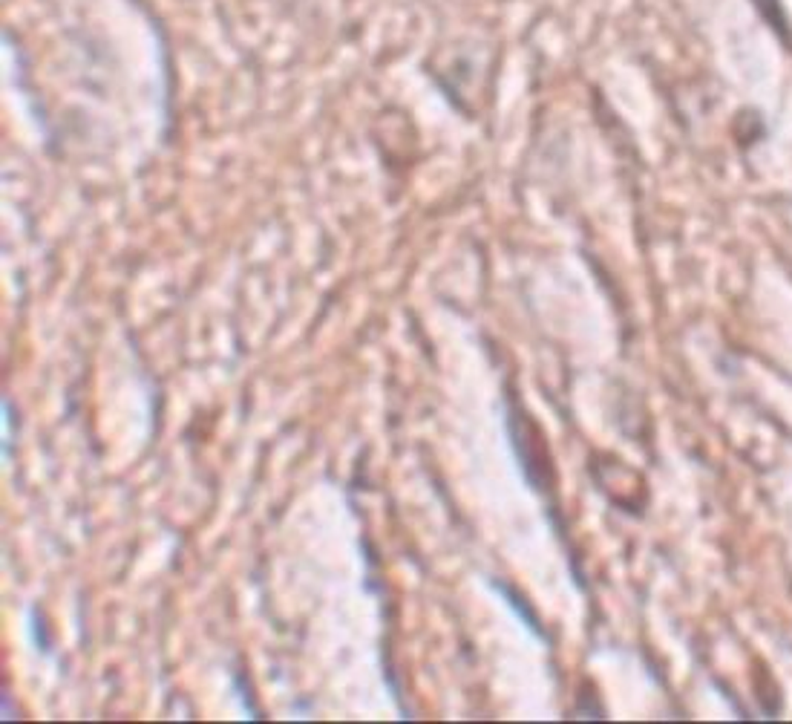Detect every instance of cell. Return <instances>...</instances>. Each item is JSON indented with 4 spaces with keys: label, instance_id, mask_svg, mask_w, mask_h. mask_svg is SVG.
Returning <instances> with one entry per match:
<instances>
[{
    "label": "cell",
    "instance_id": "1",
    "mask_svg": "<svg viewBox=\"0 0 792 724\" xmlns=\"http://www.w3.org/2000/svg\"><path fill=\"white\" fill-rule=\"evenodd\" d=\"M752 9L761 15V21L778 35L784 44H789V17L781 0H749Z\"/></svg>",
    "mask_w": 792,
    "mask_h": 724
},
{
    "label": "cell",
    "instance_id": "2",
    "mask_svg": "<svg viewBox=\"0 0 792 724\" xmlns=\"http://www.w3.org/2000/svg\"><path fill=\"white\" fill-rule=\"evenodd\" d=\"M0 407H4V459H9V445L15 439V433H12V404L6 395H4V402H0Z\"/></svg>",
    "mask_w": 792,
    "mask_h": 724
}]
</instances>
